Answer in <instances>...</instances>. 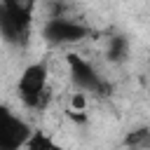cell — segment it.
Wrapping results in <instances>:
<instances>
[{
	"mask_svg": "<svg viewBox=\"0 0 150 150\" xmlns=\"http://www.w3.org/2000/svg\"><path fill=\"white\" fill-rule=\"evenodd\" d=\"M47 63H30L21 77H19V84H16V91H19V98L26 108H33V110H42L47 108L49 103V87H47Z\"/></svg>",
	"mask_w": 150,
	"mask_h": 150,
	"instance_id": "2",
	"label": "cell"
},
{
	"mask_svg": "<svg viewBox=\"0 0 150 150\" xmlns=\"http://www.w3.org/2000/svg\"><path fill=\"white\" fill-rule=\"evenodd\" d=\"M124 143H127V145H131V148H138V150L150 148V129H138V131L127 134Z\"/></svg>",
	"mask_w": 150,
	"mask_h": 150,
	"instance_id": "8",
	"label": "cell"
},
{
	"mask_svg": "<svg viewBox=\"0 0 150 150\" xmlns=\"http://www.w3.org/2000/svg\"><path fill=\"white\" fill-rule=\"evenodd\" d=\"M127 52H129L127 38H122V35L110 38V45H108V59L110 61H124L127 59Z\"/></svg>",
	"mask_w": 150,
	"mask_h": 150,
	"instance_id": "7",
	"label": "cell"
},
{
	"mask_svg": "<svg viewBox=\"0 0 150 150\" xmlns=\"http://www.w3.org/2000/svg\"><path fill=\"white\" fill-rule=\"evenodd\" d=\"M66 63H68L70 77H73L77 89L89 91V94H98V96H108L110 94V84L98 77V73L94 70V66L89 61H84L77 54H66Z\"/></svg>",
	"mask_w": 150,
	"mask_h": 150,
	"instance_id": "3",
	"label": "cell"
},
{
	"mask_svg": "<svg viewBox=\"0 0 150 150\" xmlns=\"http://www.w3.org/2000/svg\"><path fill=\"white\" fill-rule=\"evenodd\" d=\"M26 150H63V148H61L49 134H45V131H33Z\"/></svg>",
	"mask_w": 150,
	"mask_h": 150,
	"instance_id": "6",
	"label": "cell"
},
{
	"mask_svg": "<svg viewBox=\"0 0 150 150\" xmlns=\"http://www.w3.org/2000/svg\"><path fill=\"white\" fill-rule=\"evenodd\" d=\"M38 0H2L0 30L12 45H26L30 38V23Z\"/></svg>",
	"mask_w": 150,
	"mask_h": 150,
	"instance_id": "1",
	"label": "cell"
},
{
	"mask_svg": "<svg viewBox=\"0 0 150 150\" xmlns=\"http://www.w3.org/2000/svg\"><path fill=\"white\" fill-rule=\"evenodd\" d=\"M89 35V28L66 16H49L42 23V38L52 45H73Z\"/></svg>",
	"mask_w": 150,
	"mask_h": 150,
	"instance_id": "4",
	"label": "cell"
},
{
	"mask_svg": "<svg viewBox=\"0 0 150 150\" xmlns=\"http://www.w3.org/2000/svg\"><path fill=\"white\" fill-rule=\"evenodd\" d=\"M30 136L33 131L21 117H16L7 108L0 112V150H19L28 145Z\"/></svg>",
	"mask_w": 150,
	"mask_h": 150,
	"instance_id": "5",
	"label": "cell"
},
{
	"mask_svg": "<svg viewBox=\"0 0 150 150\" xmlns=\"http://www.w3.org/2000/svg\"><path fill=\"white\" fill-rule=\"evenodd\" d=\"M73 108H84V96L82 94H75L73 96Z\"/></svg>",
	"mask_w": 150,
	"mask_h": 150,
	"instance_id": "9",
	"label": "cell"
}]
</instances>
